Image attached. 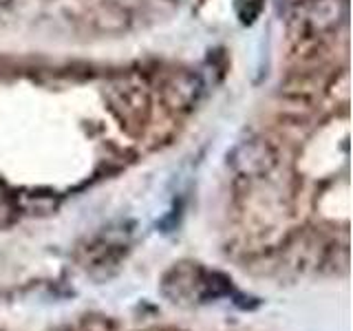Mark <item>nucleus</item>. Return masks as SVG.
<instances>
[{
  "label": "nucleus",
  "mask_w": 353,
  "mask_h": 331,
  "mask_svg": "<svg viewBox=\"0 0 353 331\" xmlns=\"http://www.w3.org/2000/svg\"><path fill=\"white\" fill-rule=\"evenodd\" d=\"M276 163H279V154L270 141L261 137L241 141L230 154L232 170L243 179H263L276 168Z\"/></svg>",
  "instance_id": "obj_1"
},
{
  "label": "nucleus",
  "mask_w": 353,
  "mask_h": 331,
  "mask_svg": "<svg viewBox=\"0 0 353 331\" xmlns=\"http://www.w3.org/2000/svg\"><path fill=\"white\" fill-rule=\"evenodd\" d=\"M205 270L199 268L196 263H179L163 276L161 292L168 296L172 303H185V301H199Z\"/></svg>",
  "instance_id": "obj_2"
},
{
  "label": "nucleus",
  "mask_w": 353,
  "mask_h": 331,
  "mask_svg": "<svg viewBox=\"0 0 353 331\" xmlns=\"http://www.w3.org/2000/svg\"><path fill=\"white\" fill-rule=\"evenodd\" d=\"M201 88H203V84L199 80L196 73L174 71L163 84L165 104L174 110H179V113L190 110L199 102V97H201Z\"/></svg>",
  "instance_id": "obj_3"
},
{
  "label": "nucleus",
  "mask_w": 353,
  "mask_h": 331,
  "mask_svg": "<svg viewBox=\"0 0 353 331\" xmlns=\"http://www.w3.org/2000/svg\"><path fill=\"white\" fill-rule=\"evenodd\" d=\"M342 18H345V0H307L303 7L305 25L314 31L334 29Z\"/></svg>",
  "instance_id": "obj_4"
},
{
  "label": "nucleus",
  "mask_w": 353,
  "mask_h": 331,
  "mask_svg": "<svg viewBox=\"0 0 353 331\" xmlns=\"http://www.w3.org/2000/svg\"><path fill=\"white\" fill-rule=\"evenodd\" d=\"M16 205L22 208L29 214H47L55 210V199L51 194H40V192H22L16 197Z\"/></svg>",
  "instance_id": "obj_5"
},
{
  "label": "nucleus",
  "mask_w": 353,
  "mask_h": 331,
  "mask_svg": "<svg viewBox=\"0 0 353 331\" xmlns=\"http://www.w3.org/2000/svg\"><path fill=\"white\" fill-rule=\"evenodd\" d=\"M124 102H126V104H132V86H124ZM137 104L146 106V95H143L141 88L137 91ZM135 110H137V106H126V113H128V115H130V113H135Z\"/></svg>",
  "instance_id": "obj_6"
},
{
  "label": "nucleus",
  "mask_w": 353,
  "mask_h": 331,
  "mask_svg": "<svg viewBox=\"0 0 353 331\" xmlns=\"http://www.w3.org/2000/svg\"><path fill=\"white\" fill-rule=\"evenodd\" d=\"M84 331H108L104 323H99V320H91V323L84 325Z\"/></svg>",
  "instance_id": "obj_7"
},
{
  "label": "nucleus",
  "mask_w": 353,
  "mask_h": 331,
  "mask_svg": "<svg viewBox=\"0 0 353 331\" xmlns=\"http://www.w3.org/2000/svg\"><path fill=\"white\" fill-rule=\"evenodd\" d=\"M5 203V188H3V183H0V205Z\"/></svg>",
  "instance_id": "obj_8"
}]
</instances>
